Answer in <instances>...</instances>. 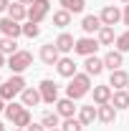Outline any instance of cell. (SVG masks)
<instances>
[{
  "label": "cell",
  "instance_id": "1",
  "mask_svg": "<svg viewBox=\"0 0 129 131\" xmlns=\"http://www.w3.org/2000/svg\"><path fill=\"white\" fill-rule=\"evenodd\" d=\"M89 91H91V76L89 73H76L71 78V83L66 86V93H68V98H73V101L84 98Z\"/></svg>",
  "mask_w": 129,
  "mask_h": 131
},
{
  "label": "cell",
  "instance_id": "2",
  "mask_svg": "<svg viewBox=\"0 0 129 131\" xmlns=\"http://www.w3.org/2000/svg\"><path fill=\"white\" fill-rule=\"evenodd\" d=\"M23 91H25V78H23L20 73H15L13 78H8V81L0 86V98L13 101V98H15L18 93H23Z\"/></svg>",
  "mask_w": 129,
  "mask_h": 131
},
{
  "label": "cell",
  "instance_id": "3",
  "mask_svg": "<svg viewBox=\"0 0 129 131\" xmlns=\"http://www.w3.org/2000/svg\"><path fill=\"white\" fill-rule=\"evenodd\" d=\"M31 63H33V53H28V50H18V53L10 56L8 68H10L13 73H23L25 68H31Z\"/></svg>",
  "mask_w": 129,
  "mask_h": 131
},
{
  "label": "cell",
  "instance_id": "4",
  "mask_svg": "<svg viewBox=\"0 0 129 131\" xmlns=\"http://www.w3.org/2000/svg\"><path fill=\"white\" fill-rule=\"evenodd\" d=\"M48 10H51L48 0H35L33 5H28V20L31 23H41L43 18L48 15Z\"/></svg>",
  "mask_w": 129,
  "mask_h": 131
},
{
  "label": "cell",
  "instance_id": "5",
  "mask_svg": "<svg viewBox=\"0 0 129 131\" xmlns=\"http://www.w3.org/2000/svg\"><path fill=\"white\" fill-rule=\"evenodd\" d=\"M99 46H101L99 40H94V38L86 35V38H79V40H76L73 50H76L79 56H96V48H99Z\"/></svg>",
  "mask_w": 129,
  "mask_h": 131
},
{
  "label": "cell",
  "instance_id": "6",
  "mask_svg": "<svg viewBox=\"0 0 129 131\" xmlns=\"http://www.w3.org/2000/svg\"><path fill=\"white\" fill-rule=\"evenodd\" d=\"M38 91H41V98L46 101V103H56L58 101V86L53 81H41V86H38Z\"/></svg>",
  "mask_w": 129,
  "mask_h": 131
},
{
  "label": "cell",
  "instance_id": "7",
  "mask_svg": "<svg viewBox=\"0 0 129 131\" xmlns=\"http://www.w3.org/2000/svg\"><path fill=\"white\" fill-rule=\"evenodd\" d=\"M0 30H3V35H8V38H18V35H23V25L18 20H13V18H3L0 20Z\"/></svg>",
  "mask_w": 129,
  "mask_h": 131
},
{
  "label": "cell",
  "instance_id": "8",
  "mask_svg": "<svg viewBox=\"0 0 129 131\" xmlns=\"http://www.w3.org/2000/svg\"><path fill=\"white\" fill-rule=\"evenodd\" d=\"M101 23H104V25H116V23H119V20H122V10H119V8H116V5H106V8H104V10H101Z\"/></svg>",
  "mask_w": 129,
  "mask_h": 131
},
{
  "label": "cell",
  "instance_id": "9",
  "mask_svg": "<svg viewBox=\"0 0 129 131\" xmlns=\"http://www.w3.org/2000/svg\"><path fill=\"white\" fill-rule=\"evenodd\" d=\"M58 53H61V50L56 48V43H46V46L41 48V61H43L46 66H56L58 61H61Z\"/></svg>",
  "mask_w": 129,
  "mask_h": 131
},
{
  "label": "cell",
  "instance_id": "10",
  "mask_svg": "<svg viewBox=\"0 0 129 131\" xmlns=\"http://www.w3.org/2000/svg\"><path fill=\"white\" fill-rule=\"evenodd\" d=\"M127 83H129V73H127V71H122V68L112 71V76H109V86H114V91L127 88Z\"/></svg>",
  "mask_w": 129,
  "mask_h": 131
},
{
  "label": "cell",
  "instance_id": "11",
  "mask_svg": "<svg viewBox=\"0 0 129 131\" xmlns=\"http://www.w3.org/2000/svg\"><path fill=\"white\" fill-rule=\"evenodd\" d=\"M112 86L106 83V86H94V101H96V106H104V103H112Z\"/></svg>",
  "mask_w": 129,
  "mask_h": 131
},
{
  "label": "cell",
  "instance_id": "12",
  "mask_svg": "<svg viewBox=\"0 0 129 131\" xmlns=\"http://www.w3.org/2000/svg\"><path fill=\"white\" fill-rule=\"evenodd\" d=\"M94 118H99V106H81V111H79V121L84 124V126H91L94 124Z\"/></svg>",
  "mask_w": 129,
  "mask_h": 131
},
{
  "label": "cell",
  "instance_id": "13",
  "mask_svg": "<svg viewBox=\"0 0 129 131\" xmlns=\"http://www.w3.org/2000/svg\"><path fill=\"white\" fill-rule=\"evenodd\" d=\"M122 63H124V56H122V50H109V53L104 56V68H109V71L122 68Z\"/></svg>",
  "mask_w": 129,
  "mask_h": 131
},
{
  "label": "cell",
  "instance_id": "14",
  "mask_svg": "<svg viewBox=\"0 0 129 131\" xmlns=\"http://www.w3.org/2000/svg\"><path fill=\"white\" fill-rule=\"evenodd\" d=\"M56 68H58V76H63V78H73V76H76V63H73V58H61V61L56 63Z\"/></svg>",
  "mask_w": 129,
  "mask_h": 131
},
{
  "label": "cell",
  "instance_id": "15",
  "mask_svg": "<svg viewBox=\"0 0 129 131\" xmlns=\"http://www.w3.org/2000/svg\"><path fill=\"white\" fill-rule=\"evenodd\" d=\"M76 111V106H73V98H61V101H56V114L63 116V118H71Z\"/></svg>",
  "mask_w": 129,
  "mask_h": 131
},
{
  "label": "cell",
  "instance_id": "16",
  "mask_svg": "<svg viewBox=\"0 0 129 131\" xmlns=\"http://www.w3.org/2000/svg\"><path fill=\"white\" fill-rule=\"evenodd\" d=\"M84 68H86V73H89V76H99V73L104 71V58L86 56V63H84Z\"/></svg>",
  "mask_w": 129,
  "mask_h": 131
},
{
  "label": "cell",
  "instance_id": "17",
  "mask_svg": "<svg viewBox=\"0 0 129 131\" xmlns=\"http://www.w3.org/2000/svg\"><path fill=\"white\" fill-rule=\"evenodd\" d=\"M81 28H84V33H99L101 28H104V23H101L99 15H86L84 20H81Z\"/></svg>",
  "mask_w": 129,
  "mask_h": 131
},
{
  "label": "cell",
  "instance_id": "18",
  "mask_svg": "<svg viewBox=\"0 0 129 131\" xmlns=\"http://www.w3.org/2000/svg\"><path fill=\"white\" fill-rule=\"evenodd\" d=\"M114 118H116V108H114L112 103H104V106H99V121L101 124H114Z\"/></svg>",
  "mask_w": 129,
  "mask_h": 131
},
{
  "label": "cell",
  "instance_id": "19",
  "mask_svg": "<svg viewBox=\"0 0 129 131\" xmlns=\"http://www.w3.org/2000/svg\"><path fill=\"white\" fill-rule=\"evenodd\" d=\"M73 46H76V40H73V35H68V33H61V35L56 38V48L61 50V53L73 50Z\"/></svg>",
  "mask_w": 129,
  "mask_h": 131
},
{
  "label": "cell",
  "instance_id": "20",
  "mask_svg": "<svg viewBox=\"0 0 129 131\" xmlns=\"http://www.w3.org/2000/svg\"><path fill=\"white\" fill-rule=\"evenodd\" d=\"M20 96H23V106H38V103L43 101L38 88H25V91H23Z\"/></svg>",
  "mask_w": 129,
  "mask_h": 131
},
{
  "label": "cell",
  "instance_id": "21",
  "mask_svg": "<svg viewBox=\"0 0 129 131\" xmlns=\"http://www.w3.org/2000/svg\"><path fill=\"white\" fill-rule=\"evenodd\" d=\"M8 18H13V20H23V18H28V8L23 5V3H10V8H8Z\"/></svg>",
  "mask_w": 129,
  "mask_h": 131
},
{
  "label": "cell",
  "instance_id": "22",
  "mask_svg": "<svg viewBox=\"0 0 129 131\" xmlns=\"http://www.w3.org/2000/svg\"><path fill=\"white\" fill-rule=\"evenodd\" d=\"M112 106L119 111V108H129V91H114V96H112Z\"/></svg>",
  "mask_w": 129,
  "mask_h": 131
},
{
  "label": "cell",
  "instance_id": "23",
  "mask_svg": "<svg viewBox=\"0 0 129 131\" xmlns=\"http://www.w3.org/2000/svg\"><path fill=\"white\" fill-rule=\"evenodd\" d=\"M0 53H5V56H13V53H18V43L15 38H0Z\"/></svg>",
  "mask_w": 129,
  "mask_h": 131
},
{
  "label": "cell",
  "instance_id": "24",
  "mask_svg": "<svg viewBox=\"0 0 129 131\" xmlns=\"http://www.w3.org/2000/svg\"><path fill=\"white\" fill-rule=\"evenodd\" d=\"M114 40H116V35H114V28H112V25H104V28L99 30V43H101V46H112Z\"/></svg>",
  "mask_w": 129,
  "mask_h": 131
},
{
  "label": "cell",
  "instance_id": "25",
  "mask_svg": "<svg viewBox=\"0 0 129 131\" xmlns=\"http://www.w3.org/2000/svg\"><path fill=\"white\" fill-rule=\"evenodd\" d=\"M31 124H33V118H31V111H28V108H23V111L15 116V121H13L15 129H28Z\"/></svg>",
  "mask_w": 129,
  "mask_h": 131
},
{
  "label": "cell",
  "instance_id": "26",
  "mask_svg": "<svg viewBox=\"0 0 129 131\" xmlns=\"http://www.w3.org/2000/svg\"><path fill=\"white\" fill-rule=\"evenodd\" d=\"M68 23H71V13H68V10L61 8V10L53 13V25H56V28H66Z\"/></svg>",
  "mask_w": 129,
  "mask_h": 131
},
{
  "label": "cell",
  "instance_id": "27",
  "mask_svg": "<svg viewBox=\"0 0 129 131\" xmlns=\"http://www.w3.org/2000/svg\"><path fill=\"white\" fill-rule=\"evenodd\" d=\"M58 3L63 5V10H68V13H81L84 5H86V0H58Z\"/></svg>",
  "mask_w": 129,
  "mask_h": 131
},
{
  "label": "cell",
  "instance_id": "28",
  "mask_svg": "<svg viewBox=\"0 0 129 131\" xmlns=\"http://www.w3.org/2000/svg\"><path fill=\"white\" fill-rule=\"evenodd\" d=\"M58 118H61L58 114H53V111H48V114H43V118H41V124H43L46 129H58Z\"/></svg>",
  "mask_w": 129,
  "mask_h": 131
},
{
  "label": "cell",
  "instance_id": "29",
  "mask_svg": "<svg viewBox=\"0 0 129 131\" xmlns=\"http://www.w3.org/2000/svg\"><path fill=\"white\" fill-rule=\"evenodd\" d=\"M61 131H84V124H81L79 118H66L63 121V126H61Z\"/></svg>",
  "mask_w": 129,
  "mask_h": 131
},
{
  "label": "cell",
  "instance_id": "30",
  "mask_svg": "<svg viewBox=\"0 0 129 131\" xmlns=\"http://www.w3.org/2000/svg\"><path fill=\"white\" fill-rule=\"evenodd\" d=\"M23 108H25V106H23V103H15V101H13V103H10V106H5V116H8V118H10V121H15V116L20 114V111H23Z\"/></svg>",
  "mask_w": 129,
  "mask_h": 131
},
{
  "label": "cell",
  "instance_id": "31",
  "mask_svg": "<svg viewBox=\"0 0 129 131\" xmlns=\"http://www.w3.org/2000/svg\"><path fill=\"white\" fill-rule=\"evenodd\" d=\"M38 33H41L38 23H31V20H28V25H23V35H25V38H38Z\"/></svg>",
  "mask_w": 129,
  "mask_h": 131
},
{
  "label": "cell",
  "instance_id": "32",
  "mask_svg": "<svg viewBox=\"0 0 129 131\" xmlns=\"http://www.w3.org/2000/svg\"><path fill=\"white\" fill-rule=\"evenodd\" d=\"M116 50H122V53H127V50H129V30L122 33V35L116 38Z\"/></svg>",
  "mask_w": 129,
  "mask_h": 131
},
{
  "label": "cell",
  "instance_id": "33",
  "mask_svg": "<svg viewBox=\"0 0 129 131\" xmlns=\"http://www.w3.org/2000/svg\"><path fill=\"white\" fill-rule=\"evenodd\" d=\"M25 131H46V126H43V124H31Z\"/></svg>",
  "mask_w": 129,
  "mask_h": 131
},
{
  "label": "cell",
  "instance_id": "34",
  "mask_svg": "<svg viewBox=\"0 0 129 131\" xmlns=\"http://www.w3.org/2000/svg\"><path fill=\"white\" fill-rule=\"evenodd\" d=\"M122 20H124V25H129V3H127V8H124V13H122Z\"/></svg>",
  "mask_w": 129,
  "mask_h": 131
},
{
  "label": "cell",
  "instance_id": "35",
  "mask_svg": "<svg viewBox=\"0 0 129 131\" xmlns=\"http://www.w3.org/2000/svg\"><path fill=\"white\" fill-rule=\"evenodd\" d=\"M8 8H10V0H0V13L8 10Z\"/></svg>",
  "mask_w": 129,
  "mask_h": 131
},
{
  "label": "cell",
  "instance_id": "36",
  "mask_svg": "<svg viewBox=\"0 0 129 131\" xmlns=\"http://www.w3.org/2000/svg\"><path fill=\"white\" fill-rule=\"evenodd\" d=\"M5 111V98H0V114Z\"/></svg>",
  "mask_w": 129,
  "mask_h": 131
},
{
  "label": "cell",
  "instance_id": "37",
  "mask_svg": "<svg viewBox=\"0 0 129 131\" xmlns=\"http://www.w3.org/2000/svg\"><path fill=\"white\" fill-rule=\"evenodd\" d=\"M5 66V53H0V68Z\"/></svg>",
  "mask_w": 129,
  "mask_h": 131
},
{
  "label": "cell",
  "instance_id": "38",
  "mask_svg": "<svg viewBox=\"0 0 129 131\" xmlns=\"http://www.w3.org/2000/svg\"><path fill=\"white\" fill-rule=\"evenodd\" d=\"M20 3H23V5H33L35 0H20Z\"/></svg>",
  "mask_w": 129,
  "mask_h": 131
},
{
  "label": "cell",
  "instance_id": "39",
  "mask_svg": "<svg viewBox=\"0 0 129 131\" xmlns=\"http://www.w3.org/2000/svg\"><path fill=\"white\" fill-rule=\"evenodd\" d=\"M0 131H5V126H3V121H0Z\"/></svg>",
  "mask_w": 129,
  "mask_h": 131
},
{
  "label": "cell",
  "instance_id": "40",
  "mask_svg": "<svg viewBox=\"0 0 129 131\" xmlns=\"http://www.w3.org/2000/svg\"><path fill=\"white\" fill-rule=\"evenodd\" d=\"M48 131H61V129H48Z\"/></svg>",
  "mask_w": 129,
  "mask_h": 131
},
{
  "label": "cell",
  "instance_id": "41",
  "mask_svg": "<svg viewBox=\"0 0 129 131\" xmlns=\"http://www.w3.org/2000/svg\"><path fill=\"white\" fill-rule=\"evenodd\" d=\"M15 131H25V129H15Z\"/></svg>",
  "mask_w": 129,
  "mask_h": 131
},
{
  "label": "cell",
  "instance_id": "42",
  "mask_svg": "<svg viewBox=\"0 0 129 131\" xmlns=\"http://www.w3.org/2000/svg\"><path fill=\"white\" fill-rule=\"evenodd\" d=\"M122 3H129V0H122Z\"/></svg>",
  "mask_w": 129,
  "mask_h": 131
},
{
  "label": "cell",
  "instance_id": "43",
  "mask_svg": "<svg viewBox=\"0 0 129 131\" xmlns=\"http://www.w3.org/2000/svg\"><path fill=\"white\" fill-rule=\"evenodd\" d=\"M0 86H3V78H0Z\"/></svg>",
  "mask_w": 129,
  "mask_h": 131
},
{
  "label": "cell",
  "instance_id": "44",
  "mask_svg": "<svg viewBox=\"0 0 129 131\" xmlns=\"http://www.w3.org/2000/svg\"><path fill=\"white\" fill-rule=\"evenodd\" d=\"M127 91H129V83H127Z\"/></svg>",
  "mask_w": 129,
  "mask_h": 131
}]
</instances>
